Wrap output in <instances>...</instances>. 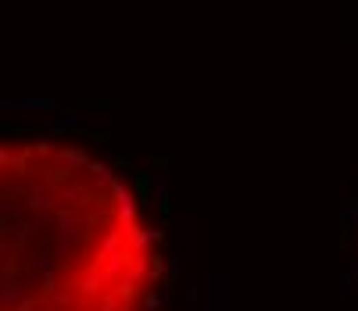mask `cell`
Returning <instances> with one entry per match:
<instances>
[{"mask_svg":"<svg viewBox=\"0 0 358 311\" xmlns=\"http://www.w3.org/2000/svg\"><path fill=\"white\" fill-rule=\"evenodd\" d=\"M158 283V232L112 165L0 139V311H151Z\"/></svg>","mask_w":358,"mask_h":311,"instance_id":"6da1fadb","label":"cell"}]
</instances>
